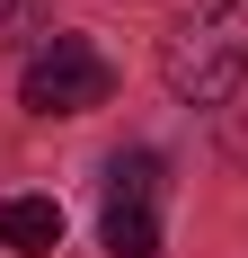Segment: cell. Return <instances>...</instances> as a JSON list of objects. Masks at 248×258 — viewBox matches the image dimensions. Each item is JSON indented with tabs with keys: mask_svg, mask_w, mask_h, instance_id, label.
<instances>
[{
	"mask_svg": "<svg viewBox=\"0 0 248 258\" xmlns=\"http://www.w3.org/2000/svg\"><path fill=\"white\" fill-rule=\"evenodd\" d=\"M0 249L53 258L62 249V205H53V196H0Z\"/></svg>",
	"mask_w": 248,
	"mask_h": 258,
	"instance_id": "cell-3",
	"label": "cell"
},
{
	"mask_svg": "<svg viewBox=\"0 0 248 258\" xmlns=\"http://www.w3.org/2000/svg\"><path fill=\"white\" fill-rule=\"evenodd\" d=\"M53 0H0V45H27V36H45Z\"/></svg>",
	"mask_w": 248,
	"mask_h": 258,
	"instance_id": "cell-6",
	"label": "cell"
},
{
	"mask_svg": "<svg viewBox=\"0 0 248 258\" xmlns=\"http://www.w3.org/2000/svg\"><path fill=\"white\" fill-rule=\"evenodd\" d=\"M98 240H106L115 258H160V205H124V196H106Z\"/></svg>",
	"mask_w": 248,
	"mask_h": 258,
	"instance_id": "cell-4",
	"label": "cell"
},
{
	"mask_svg": "<svg viewBox=\"0 0 248 258\" xmlns=\"http://www.w3.org/2000/svg\"><path fill=\"white\" fill-rule=\"evenodd\" d=\"M160 80L186 107H230L248 89V0H195L160 45Z\"/></svg>",
	"mask_w": 248,
	"mask_h": 258,
	"instance_id": "cell-1",
	"label": "cell"
},
{
	"mask_svg": "<svg viewBox=\"0 0 248 258\" xmlns=\"http://www.w3.org/2000/svg\"><path fill=\"white\" fill-rule=\"evenodd\" d=\"M106 196H124V205H160V152H115V160H106Z\"/></svg>",
	"mask_w": 248,
	"mask_h": 258,
	"instance_id": "cell-5",
	"label": "cell"
},
{
	"mask_svg": "<svg viewBox=\"0 0 248 258\" xmlns=\"http://www.w3.org/2000/svg\"><path fill=\"white\" fill-rule=\"evenodd\" d=\"M18 98L36 116H89V107L115 98V62L89 36H45V45L27 53V72H18Z\"/></svg>",
	"mask_w": 248,
	"mask_h": 258,
	"instance_id": "cell-2",
	"label": "cell"
}]
</instances>
